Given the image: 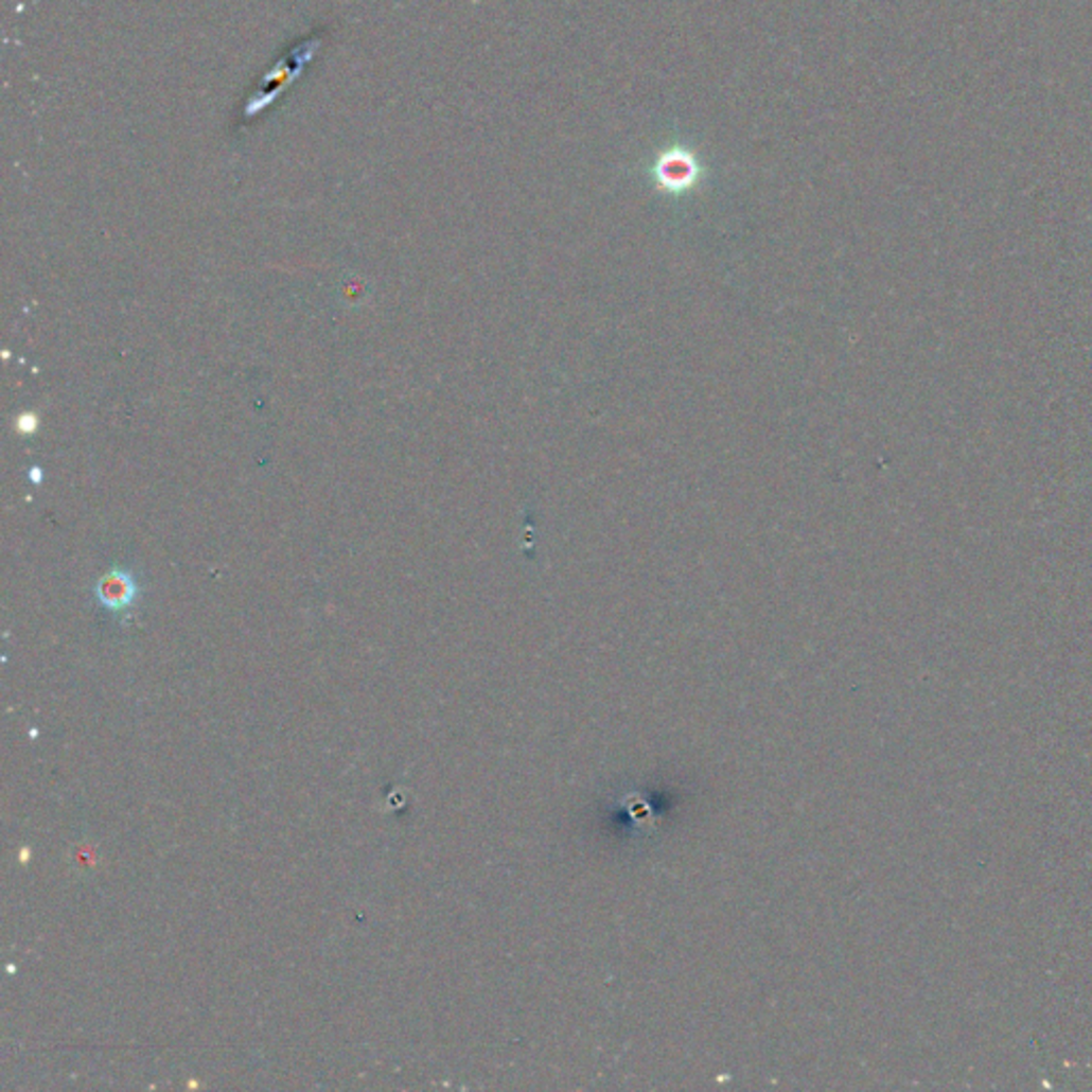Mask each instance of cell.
I'll list each match as a JSON object with an SVG mask.
<instances>
[{
	"label": "cell",
	"mask_w": 1092,
	"mask_h": 1092,
	"mask_svg": "<svg viewBox=\"0 0 1092 1092\" xmlns=\"http://www.w3.org/2000/svg\"><path fill=\"white\" fill-rule=\"evenodd\" d=\"M94 596L103 609L111 613H122L135 604L139 587L130 573L116 568L99 579V583L94 585Z\"/></svg>",
	"instance_id": "cell-1"
},
{
	"label": "cell",
	"mask_w": 1092,
	"mask_h": 1092,
	"mask_svg": "<svg viewBox=\"0 0 1092 1092\" xmlns=\"http://www.w3.org/2000/svg\"><path fill=\"white\" fill-rule=\"evenodd\" d=\"M659 181L670 191H683L693 187L698 166L693 158L685 152H670L659 160Z\"/></svg>",
	"instance_id": "cell-2"
}]
</instances>
